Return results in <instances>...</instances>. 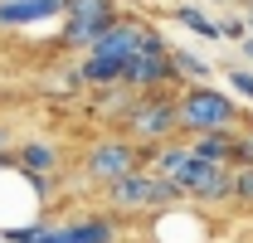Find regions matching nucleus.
Wrapping results in <instances>:
<instances>
[{
	"instance_id": "nucleus-1",
	"label": "nucleus",
	"mask_w": 253,
	"mask_h": 243,
	"mask_svg": "<svg viewBox=\"0 0 253 243\" xmlns=\"http://www.w3.org/2000/svg\"><path fill=\"white\" fill-rule=\"evenodd\" d=\"M180 102V136H205V131H239L244 126V102L229 88L214 83H185L175 92Z\"/></svg>"
},
{
	"instance_id": "nucleus-2",
	"label": "nucleus",
	"mask_w": 253,
	"mask_h": 243,
	"mask_svg": "<svg viewBox=\"0 0 253 243\" xmlns=\"http://www.w3.org/2000/svg\"><path fill=\"white\" fill-rule=\"evenodd\" d=\"M185 195L175 190L170 180H161L151 165H141V170H131L122 180H112L102 190V204L117 214V219H146V214H161L170 209V204H180Z\"/></svg>"
},
{
	"instance_id": "nucleus-3",
	"label": "nucleus",
	"mask_w": 253,
	"mask_h": 243,
	"mask_svg": "<svg viewBox=\"0 0 253 243\" xmlns=\"http://www.w3.org/2000/svg\"><path fill=\"white\" fill-rule=\"evenodd\" d=\"M180 88H161V92H136L131 112L122 117V131L141 146H161V141H175L180 136Z\"/></svg>"
},
{
	"instance_id": "nucleus-4",
	"label": "nucleus",
	"mask_w": 253,
	"mask_h": 243,
	"mask_svg": "<svg viewBox=\"0 0 253 243\" xmlns=\"http://www.w3.org/2000/svg\"><path fill=\"white\" fill-rule=\"evenodd\" d=\"M146 156H151V146L131 141L126 131H107V136H97L93 146L83 151V180L97 185V190H107L112 180H122V175H131V170H141Z\"/></svg>"
},
{
	"instance_id": "nucleus-5",
	"label": "nucleus",
	"mask_w": 253,
	"mask_h": 243,
	"mask_svg": "<svg viewBox=\"0 0 253 243\" xmlns=\"http://www.w3.org/2000/svg\"><path fill=\"white\" fill-rule=\"evenodd\" d=\"M122 15L117 0H63V20H59V44L63 49H93L97 34H107V25Z\"/></svg>"
},
{
	"instance_id": "nucleus-6",
	"label": "nucleus",
	"mask_w": 253,
	"mask_h": 243,
	"mask_svg": "<svg viewBox=\"0 0 253 243\" xmlns=\"http://www.w3.org/2000/svg\"><path fill=\"white\" fill-rule=\"evenodd\" d=\"M122 83L131 92H161V88H180L175 68H170V49H136L122 63Z\"/></svg>"
},
{
	"instance_id": "nucleus-7",
	"label": "nucleus",
	"mask_w": 253,
	"mask_h": 243,
	"mask_svg": "<svg viewBox=\"0 0 253 243\" xmlns=\"http://www.w3.org/2000/svg\"><path fill=\"white\" fill-rule=\"evenodd\" d=\"M44 20H63V0H0V30H30Z\"/></svg>"
},
{
	"instance_id": "nucleus-8",
	"label": "nucleus",
	"mask_w": 253,
	"mask_h": 243,
	"mask_svg": "<svg viewBox=\"0 0 253 243\" xmlns=\"http://www.w3.org/2000/svg\"><path fill=\"white\" fill-rule=\"evenodd\" d=\"M190 151L200 161H214V165H239V131H205V136H185Z\"/></svg>"
},
{
	"instance_id": "nucleus-9",
	"label": "nucleus",
	"mask_w": 253,
	"mask_h": 243,
	"mask_svg": "<svg viewBox=\"0 0 253 243\" xmlns=\"http://www.w3.org/2000/svg\"><path fill=\"white\" fill-rule=\"evenodd\" d=\"M10 156H15V165H20V170H39V175H54V170L63 165L59 146H54V141H44V136H30V141H20Z\"/></svg>"
},
{
	"instance_id": "nucleus-10",
	"label": "nucleus",
	"mask_w": 253,
	"mask_h": 243,
	"mask_svg": "<svg viewBox=\"0 0 253 243\" xmlns=\"http://www.w3.org/2000/svg\"><path fill=\"white\" fill-rule=\"evenodd\" d=\"M170 15H175L180 30L200 34V39H210V44H219V15H210V10H200V5H175Z\"/></svg>"
},
{
	"instance_id": "nucleus-11",
	"label": "nucleus",
	"mask_w": 253,
	"mask_h": 243,
	"mask_svg": "<svg viewBox=\"0 0 253 243\" xmlns=\"http://www.w3.org/2000/svg\"><path fill=\"white\" fill-rule=\"evenodd\" d=\"M170 68H175V83H180V88H185V83H210V78H214V68L200 59L195 49H175V44H170Z\"/></svg>"
},
{
	"instance_id": "nucleus-12",
	"label": "nucleus",
	"mask_w": 253,
	"mask_h": 243,
	"mask_svg": "<svg viewBox=\"0 0 253 243\" xmlns=\"http://www.w3.org/2000/svg\"><path fill=\"white\" fill-rule=\"evenodd\" d=\"M224 83H229V92H234L239 102H249V107H253V68H249L244 59L224 68Z\"/></svg>"
},
{
	"instance_id": "nucleus-13",
	"label": "nucleus",
	"mask_w": 253,
	"mask_h": 243,
	"mask_svg": "<svg viewBox=\"0 0 253 243\" xmlns=\"http://www.w3.org/2000/svg\"><path fill=\"white\" fill-rule=\"evenodd\" d=\"M234 204L253 209V165H234Z\"/></svg>"
},
{
	"instance_id": "nucleus-14",
	"label": "nucleus",
	"mask_w": 253,
	"mask_h": 243,
	"mask_svg": "<svg viewBox=\"0 0 253 243\" xmlns=\"http://www.w3.org/2000/svg\"><path fill=\"white\" fill-rule=\"evenodd\" d=\"M219 39H224V44L249 39V20H244V15H219Z\"/></svg>"
},
{
	"instance_id": "nucleus-15",
	"label": "nucleus",
	"mask_w": 253,
	"mask_h": 243,
	"mask_svg": "<svg viewBox=\"0 0 253 243\" xmlns=\"http://www.w3.org/2000/svg\"><path fill=\"white\" fill-rule=\"evenodd\" d=\"M239 165H253V122L239 126Z\"/></svg>"
},
{
	"instance_id": "nucleus-16",
	"label": "nucleus",
	"mask_w": 253,
	"mask_h": 243,
	"mask_svg": "<svg viewBox=\"0 0 253 243\" xmlns=\"http://www.w3.org/2000/svg\"><path fill=\"white\" fill-rule=\"evenodd\" d=\"M10 151H15V131L0 122V161H10Z\"/></svg>"
},
{
	"instance_id": "nucleus-17",
	"label": "nucleus",
	"mask_w": 253,
	"mask_h": 243,
	"mask_svg": "<svg viewBox=\"0 0 253 243\" xmlns=\"http://www.w3.org/2000/svg\"><path fill=\"white\" fill-rule=\"evenodd\" d=\"M239 59L253 68V34H249V39H239Z\"/></svg>"
},
{
	"instance_id": "nucleus-18",
	"label": "nucleus",
	"mask_w": 253,
	"mask_h": 243,
	"mask_svg": "<svg viewBox=\"0 0 253 243\" xmlns=\"http://www.w3.org/2000/svg\"><path fill=\"white\" fill-rule=\"evenodd\" d=\"M244 20H249V34H253V0L244 5Z\"/></svg>"
},
{
	"instance_id": "nucleus-19",
	"label": "nucleus",
	"mask_w": 253,
	"mask_h": 243,
	"mask_svg": "<svg viewBox=\"0 0 253 243\" xmlns=\"http://www.w3.org/2000/svg\"><path fill=\"white\" fill-rule=\"evenodd\" d=\"M214 5H249V0H214Z\"/></svg>"
},
{
	"instance_id": "nucleus-20",
	"label": "nucleus",
	"mask_w": 253,
	"mask_h": 243,
	"mask_svg": "<svg viewBox=\"0 0 253 243\" xmlns=\"http://www.w3.org/2000/svg\"><path fill=\"white\" fill-rule=\"evenodd\" d=\"M0 243H5V234H0Z\"/></svg>"
}]
</instances>
